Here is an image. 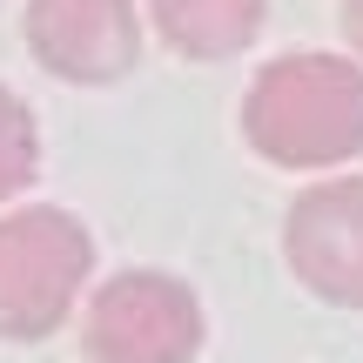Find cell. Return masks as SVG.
I'll return each instance as SVG.
<instances>
[{
  "mask_svg": "<svg viewBox=\"0 0 363 363\" xmlns=\"http://www.w3.org/2000/svg\"><path fill=\"white\" fill-rule=\"evenodd\" d=\"M27 48L54 81L101 88L135 67L142 21L135 0H27Z\"/></svg>",
  "mask_w": 363,
  "mask_h": 363,
  "instance_id": "5",
  "label": "cell"
},
{
  "mask_svg": "<svg viewBox=\"0 0 363 363\" xmlns=\"http://www.w3.org/2000/svg\"><path fill=\"white\" fill-rule=\"evenodd\" d=\"M40 169V135H34V115H27L21 94L0 88V202H13V195L34 182Z\"/></svg>",
  "mask_w": 363,
  "mask_h": 363,
  "instance_id": "7",
  "label": "cell"
},
{
  "mask_svg": "<svg viewBox=\"0 0 363 363\" xmlns=\"http://www.w3.org/2000/svg\"><path fill=\"white\" fill-rule=\"evenodd\" d=\"M242 135L276 169H337L363 155V67L343 54H283L242 94Z\"/></svg>",
  "mask_w": 363,
  "mask_h": 363,
  "instance_id": "1",
  "label": "cell"
},
{
  "mask_svg": "<svg viewBox=\"0 0 363 363\" xmlns=\"http://www.w3.org/2000/svg\"><path fill=\"white\" fill-rule=\"evenodd\" d=\"M343 34H350V48L363 54V0H343Z\"/></svg>",
  "mask_w": 363,
  "mask_h": 363,
  "instance_id": "8",
  "label": "cell"
},
{
  "mask_svg": "<svg viewBox=\"0 0 363 363\" xmlns=\"http://www.w3.org/2000/svg\"><path fill=\"white\" fill-rule=\"evenodd\" d=\"M283 256L310 296L363 310V175H330L289 202Z\"/></svg>",
  "mask_w": 363,
  "mask_h": 363,
  "instance_id": "4",
  "label": "cell"
},
{
  "mask_svg": "<svg viewBox=\"0 0 363 363\" xmlns=\"http://www.w3.org/2000/svg\"><path fill=\"white\" fill-rule=\"evenodd\" d=\"M148 13L182 61H229L262 34L269 0H148Z\"/></svg>",
  "mask_w": 363,
  "mask_h": 363,
  "instance_id": "6",
  "label": "cell"
},
{
  "mask_svg": "<svg viewBox=\"0 0 363 363\" xmlns=\"http://www.w3.org/2000/svg\"><path fill=\"white\" fill-rule=\"evenodd\" d=\"M94 269V242L67 208H13L0 216V337L40 343L74 310Z\"/></svg>",
  "mask_w": 363,
  "mask_h": 363,
  "instance_id": "2",
  "label": "cell"
},
{
  "mask_svg": "<svg viewBox=\"0 0 363 363\" xmlns=\"http://www.w3.org/2000/svg\"><path fill=\"white\" fill-rule=\"evenodd\" d=\"M88 363H189L202 350V303L162 269L108 276L81 323Z\"/></svg>",
  "mask_w": 363,
  "mask_h": 363,
  "instance_id": "3",
  "label": "cell"
}]
</instances>
